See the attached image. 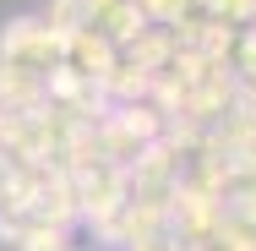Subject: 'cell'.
Wrapping results in <instances>:
<instances>
[{
	"mask_svg": "<svg viewBox=\"0 0 256 251\" xmlns=\"http://www.w3.org/2000/svg\"><path fill=\"white\" fill-rule=\"evenodd\" d=\"M126 251H186V240H180L169 224H158V229H148V235H136Z\"/></svg>",
	"mask_w": 256,
	"mask_h": 251,
	"instance_id": "cell-6",
	"label": "cell"
},
{
	"mask_svg": "<svg viewBox=\"0 0 256 251\" xmlns=\"http://www.w3.org/2000/svg\"><path fill=\"white\" fill-rule=\"evenodd\" d=\"M60 50H66V33H54L44 17H16L0 33V66L33 71L38 82L60 77Z\"/></svg>",
	"mask_w": 256,
	"mask_h": 251,
	"instance_id": "cell-1",
	"label": "cell"
},
{
	"mask_svg": "<svg viewBox=\"0 0 256 251\" xmlns=\"http://www.w3.org/2000/svg\"><path fill=\"white\" fill-rule=\"evenodd\" d=\"M44 22H50L54 33H76L82 22H88V0H50L44 11H38Z\"/></svg>",
	"mask_w": 256,
	"mask_h": 251,
	"instance_id": "cell-4",
	"label": "cell"
},
{
	"mask_svg": "<svg viewBox=\"0 0 256 251\" xmlns=\"http://www.w3.org/2000/svg\"><path fill=\"white\" fill-rule=\"evenodd\" d=\"M186 251H218V246H186Z\"/></svg>",
	"mask_w": 256,
	"mask_h": 251,
	"instance_id": "cell-8",
	"label": "cell"
},
{
	"mask_svg": "<svg viewBox=\"0 0 256 251\" xmlns=\"http://www.w3.org/2000/svg\"><path fill=\"white\" fill-rule=\"evenodd\" d=\"M207 6H212V17H218L224 28H246L256 17V0H207Z\"/></svg>",
	"mask_w": 256,
	"mask_h": 251,
	"instance_id": "cell-5",
	"label": "cell"
},
{
	"mask_svg": "<svg viewBox=\"0 0 256 251\" xmlns=\"http://www.w3.org/2000/svg\"><path fill=\"white\" fill-rule=\"evenodd\" d=\"M114 71V44L98 39V33H88V28H76V33H66V50H60V77H76V82H98Z\"/></svg>",
	"mask_w": 256,
	"mask_h": 251,
	"instance_id": "cell-2",
	"label": "cell"
},
{
	"mask_svg": "<svg viewBox=\"0 0 256 251\" xmlns=\"http://www.w3.org/2000/svg\"><path fill=\"white\" fill-rule=\"evenodd\" d=\"M251 28H256V17H251Z\"/></svg>",
	"mask_w": 256,
	"mask_h": 251,
	"instance_id": "cell-9",
	"label": "cell"
},
{
	"mask_svg": "<svg viewBox=\"0 0 256 251\" xmlns=\"http://www.w3.org/2000/svg\"><path fill=\"white\" fill-rule=\"evenodd\" d=\"M11 180H16V164H11V153L0 148V202H6V191H11Z\"/></svg>",
	"mask_w": 256,
	"mask_h": 251,
	"instance_id": "cell-7",
	"label": "cell"
},
{
	"mask_svg": "<svg viewBox=\"0 0 256 251\" xmlns=\"http://www.w3.org/2000/svg\"><path fill=\"white\" fill-rule=\"evenodd\" d=\"M16 251H76L66 224H28L16 235Z\"/></svg>",
	"mask_w": 256,
	"mask_h": 251,
	"instance_id": "cell-3",
	"label": "cell"
}]
</instances>
